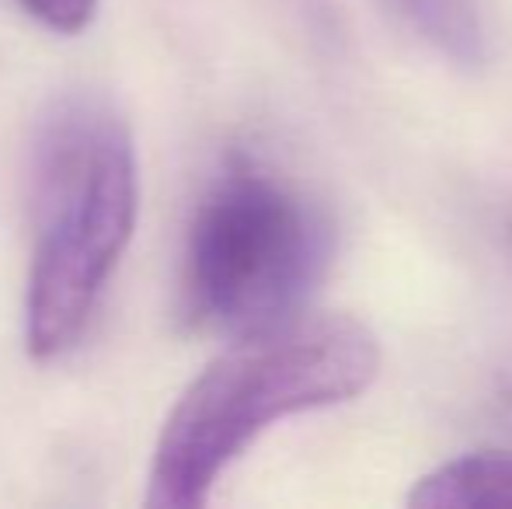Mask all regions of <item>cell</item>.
I'll list each match as a JSON object with an SVG mask.
<instances>
[{"mask_svg": "<svg viewBox=\"0 0 512 509\" xmlns=\"http://www.w3.org/2000/svg\"><path fill=\"white\" fill-rule=\"evenodd\" d=\"M21 11L56 35H81L95 25L102 0H14Z\"/></svg>", "mask_w": 512, "mask_h": 509, "instance_id": "8992f818", "label": "cell"}, {"mask_svg": "<svg viewBox=\"0 0 512 509\" xmlns=\"http://www.w3.org/2000/svg\"><path fill=\"white\" fill-rule=\"evenodd\" d=\"M297 7L314 21V25H324V21H328V0H297Z\"/></svg>", "mask_w": 512, "mask_h": 509, "instance_id": "52a82bcc", "label": "cell"}, {"mask_svg": "<svg viewBox=\"0 0 512 509\" xmlns=\"http://www.w3.org/2000/svg\"><path fill=\"white\" fill-rule=\"evenodd\" d=\"M32 262L25 349L56 360L84 339L140 217V161L126 116L95 91H67L35 119L28 147Z\"/></svg>", "mask_w": 512, "mask_h": 509, "instance_id": "6da1fadb", "label": "cell"}, {"mask_svg": "<svg viewBox=\"0 0 512 509\" xmlns=\"http://www.w3.org/2000/svg\"><path fill=\"white\" fill-rule=\"evenodd\" d=\"M401 18L460 70L488 60V25L478 0H387Z\"/></svg>", "mask_w": 512, "mask_h": 509, "instance_id": "5b68a950", "label": "cell"}, {"mask_svg": "<svg viewBox=\"0 0 512 509\" xmlns=\"http://www.w3.org/2000/svg\"><path fill=\"white\" fill-rule=\"evenodd\" d=\"M377 374V335L349 314H293L230 339L164 419L147 475V506H206L223 471L265 429L359 398Z\"/></svg>", "mask_w": 512, "mask_h": 509, "instance_id": "7a4b0ae2", "label": "cell"}, {"mask_svg": "<svg viewBox=\"0 0 512 509\" xmlns=\"http://www.w3.org/2000/svg\"><path fill=\"white\" fill-rule=\"evenodd\" d=\"M328 252V224L304 192L237 157L192 213L182 262L189 318L227 339L279 325L300 314Z\"/></svg>", "mask_w": 512, "mask_h": 509, "instance_id": "3957f363", "label": "cell"}, {"mask_svg": "<svg viewBox=\"0 0 512 509\" xmlns=\"http://www.w3.org/2000/svg\"><path fill=\"white\" fill-rule=\"evenodd\" d=\"M418 509H512V454L478 450L453 457L408 492Z\"/></svg>", "mask_w": 512, "mask_h": 509, "instance_id": "277c9868", "label": "cell"}]
</instances>
